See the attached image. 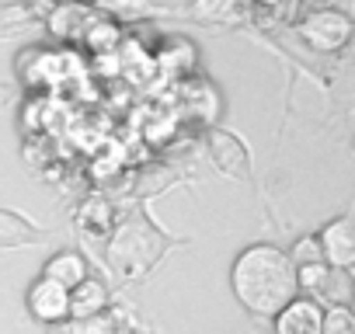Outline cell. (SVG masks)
Wrapping results in <instances>:
<instances>
[{
    "instance_id": "obj_13",
    "label": "cell",
    "mask_w": 355,
    "mask_h": 334,
    "mask_svg": "<svg viewBox=\"0 0 355 334\" xmlns=\"http://www.w3.org/2000/svg\"><path fill=\"white\" fill-rule=\"evenodd\" d=\"M94 11L101 18H112L115 25L119 21H143V18L160 15V8L153 4V0H94Z\"/></svg>"
},
{
    "instance_id": "obj_2",
    "label": "cell",
    "mask_w": 355,
    "mask_h": 334,
    "mask_svg": "<svg viewBox=\"0 0 355 334\" xmlns=\"http://www.w3.org/2000/svg\"><path fill=\"white\" fill-rule=\"evenodd\" d=\"M296 32L317 53H341L352 42V18L338 8H317L300 18Z\"/></svg>"
},
{
    "instance_id": "obj_14",
    "label": "cell",
    "mask_w": 355,
    "mask_h": 334,
    "mask_svg": "<svg viewBox=\"0 0 355 334\" xmlns=\"http://www.w3.org/2000/svg\"><path fill=\"white\" fill-rule=\"evenodd\" d=\"M84 42H87V49H91L94 56H112V53L122 46V28H119L112 18H101V15L94 11V21L87 25Z\"/></svg>"
},
{
    "instance_id": "obj_16",
    "label": "cell",
    "mask_w": 355,
    "mask_h": 334,
    "mask_svg": "<svg viewBox=\"0 0 355 334\" xmlns=\"http://www.w3.org/2000/svg\"><path fill=\"white\" fill-rule=\"evenodd\" d=\"M320 334H355V313L348 310V303H331V306H324Z\"/></svg>"
},
{
    "instance_id": "obj_4",
    "label": "cell",
    "mask_w": 355,
    "mask_h": 334,
    "mask_svg": "<svg viewBox=\"0 0 355 334\" xmlns=\"http://www.w3.org/2000/svg\"><path fill=\"white\" fill-rule=\"evenodd\" d=\"M25 310L39 324H63V320H70V292L39 275L25 292Z\"/></svg>"
},
{
    "instance_id": "obj_19",
    "label": "cell",
    "mask_w": 355,
    "mask_h": 334,
    "mask_svg": "<svg viewBox=\"0 0 355 334\" xmlns=\"http://www.w3.org/2000/svg\"><path fill=\"white\" fill-rule=\"evenodd\" d=\"M46 4L53 8V4H91V0H46Z\"/></svg>"
},
{
    "instance_id": "obj_12",
    "label": "cell",
    "mask_w": 355,
    "mask_h": 334,
    "mask_svg": "<svg viewBox=\"0 0 355 334\" xmlns=\"http://www.w3.org/2000/svg\"><path fill=\"white\" fill-rule=\"evenodd\" d=\"M196 46L189 42V39H182V35H171V39H164V46L157 49V67L160 70H167V73H189L192 67H196Z\"/></svg>"
},
{
    "instance_id": "obj_11",
    "label": "cell",
    "mask_w": 355,
    "mask_h": 334,
    "mask_svg": "<svg viewBox=\"0 0 355 334\" xmlns=\"http://www.w3.org/2000/svg\"><path fill=\"white\" fill-rule=\"evenodd\" d=\"M46 240V234L39 227H32L25 216L11 213V209H0V251H11V247H28Z\"/></svg>"
},
{
    "instance_id": "obj_6",
    "label": "cell",
    "mask_w": 355,
    "mask_h": 334,
    "mask_svg": "<svg viewBox=\"0 0 355 334\" xmlns=\"http://www.w3.org/2000/svg\"><path fill=\"white\" fill-rule=\"evenodd\" d=\"M320 320H324V303L296 296L272 317V327L275 334H320Z\"/></svg>"
},
{
    "instance_id": "obj_17",
    "label": "cell",
    "mask_w": 355,
    "mask_h": 334,
    "mask_svg": "<svg viewBox=\"0 0 355 334\" xmlns=\"http://www.w3.org/2000/svg\"><path fill=\"white\" fill-rule=\"evenodd\" d=\"M286 258L293 261V268H303V265H320V261H324V254H320L317 234L296 237V240H293V247L286 251Z\"/></svg>"
},
{
    "instance_id": "obj_1",
    "label": "cell",
    "mask_w": 355,
    "mask_h": 334,
    "mask_svg": "<svg viewBox=\"0 0 355 334\" xmlns=\"http://www.w3.org/2000/svg\"><path fill=\"white\" fill-rule=\"evenodd\" d=\"M230 289L237 303L254 317H275L289 299L300 296L296 268L275 244H251L234 258Z\"/></svg>"
},
{
    "instance_id": "obj_18",
    "label": "cell",
    "mask_w": 355,
    "mask_h": 334,
    "mask_svg": "<svg viewBox=\"0 0 355 334\" xmlns=\"http://www.w3.org/2000/svg\"><path fill=\"white\" fill-rule=\"evenodd\" d=\"M265 4H272V8H279V15L289 21V18H296V11H300V0H265Z\"/></svg>"
},
{
    "instance_id": "obj_20",
    "label": "cell",
    "mask_w": 355,
    "mask_h": 334,
    "mask_svg": "<svg viewBox=\"0 0 355 334\" xmlns=\"http://www.w3.org/2000/svg\"><path fill=\"white\" fill-rule=\"evenodd\" d=\"M306 4H320V8H331V0H306Z\"/></svg>"
},
{
    "instance_id": "obj_5",
    "label": "cell",
    "mask_w": 355,
    "mask_h": 334,
    "mask_svg": "<svg viewBox=\"0 0 355 334\" xmlns=\"http://www.w3.org/2000/svg\"><path fill=\"white\" fill-rule=\"evenodd\" d=\"M317 244H320L324 265L331 272H348L355 265V230H352L348 216H338V220L324 223V230L317 234Z\"/></svg>"
},
{
    "instance_id": "obj_15",
    "label": "cell",
    "mask_w": 355,
    "mask_h": 334,
    "mask_svg": "<svg viewBox=\"0 0 355 334\" xmlns=\"http://www.w3.org/2000/svg\"><path fill=\"white\" fill-rule=\"evenodd\" d=\"M77 220H80V227H84L91 237H105V234L112 230V223H115V206H112L105 195H91V199L80 206Z\"/></svg>"
},
{
    "instance_id": "obj_9",
    "label": "cell",
    "mask_w": 355,
    "mask_h": 334,
    "mask_svg": "<svg viewBox=\"0 0 355 334\" xmlns=\"http://www.w3.org/2000/svg\"><path fill=\"white\" fill-rule=\"evenodd\" d=\"M87 275H91V268H87V258H84L80 251H70V247L56 251V254L46 261V268H42V279H49V282L63 285L67 292H70L77 282H84Z\"/></svg>"
},
{
    "instance_id": "obj_7",
    "label": "cell",
    "mask_w": 355,
    "mask_h": 334,
    "mask_svg": "<svg viewBox=\"0 0 355 334\" xmlns=\"http://www.w3.org/2000/svg\"><path fill=\"white\" fill-rule=\"evenodd\" d=\"M42 21H46V28H49L53 39L77 42V39H84L87 25L94 21V8L91 4H53L42 15Z\"/></svg>"
},
{
    "instance_id": "obj_3",
    "label": "cell",
    "mask_w": 355,
    "mask_h": 334,
    "mask_svg": "<svg viewBox=\"0 0 355 334\" xmlns=\"http://www.w3.org/2000/svg\"><path fill=\"white\" fill-rule=\"evenodd\" d=\"M206 146H209L213 164L227 178H234V182H248L251 178V153L230 129H209L206 132Z\"/></svg>"
},
{
    "instance_id": "obj_10",
    "label": "cell",
    "mask_w": 355,
    "mask_h": 334,
    "mask_svg": "<svg viewBox=\"0 0 355 334\" xmlns=\"http://www.w3.org/2000/svg\"><path fill=\"white\" fill-rule=\"evenodd\" d=\"M189 18L202 21V25H216V28H230L244 21L241 0H192L189 4Z\"/></svg>"
},
{
    "instance_id": "obj_8",
    "label": "cell",
    "mask_w": 355,
    "mask_h": 334,
    "mask_svg": "<svg viewBox=\"0 0 355 334\" xmlns=\"http://www.w3.org/2000/svg\"><path fill=\"white\" fill-rule=\"evenodd\" d=\"M105 310H108V285L101 279L87 275L84 282L70 289V320L84 324V320L105 317Z\"/></svg>"
}]
</instances>
